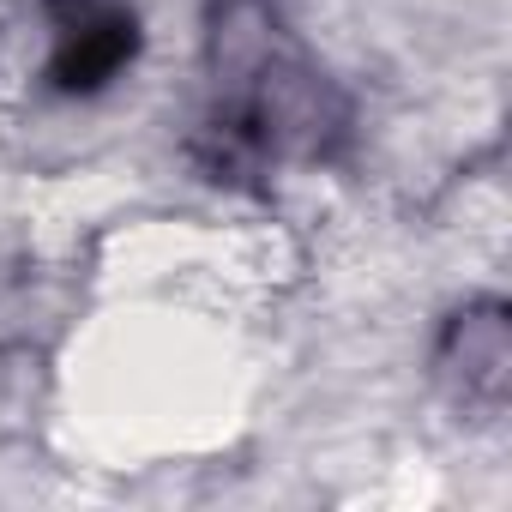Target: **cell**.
I'll list each match as a JSON object with an SVG mask.
<instances>
[{
  "label": "cell",
  "instance_id": "cell-1",
  "mask_svg": "<svg viewBox=\"0 0 512 512\" xmlns=\"http://www.w3.org/2000/svg\"><path fill=\"white\" fill-rule=\"evenodd\" d=\"M260 386L247 338L169 296H121L61 362L67 446L103 470L217 452L241 434Z\"/></svg>",
  "mask_w": 512,
  "mask_h": 512
},
{
  "label": "cell",
  "instance_id": "cell-2",
  "mask_svg": "<svg viewBox=\"0 0 512 512\" xmlns=\"http://www.w3.org/2000/svg\"><path fill=\"white\" fill-rule=\"evenodd\" d=\"M103 266L127 296H163L169 284L253 296L284 284L296 253L272 223H139L109 235Z\"/></svg>",
  "mask_w": 512,
  "mask_h": 512
}]
</instances>
